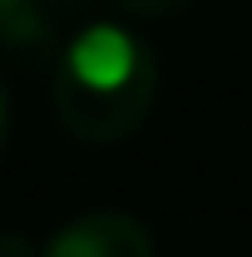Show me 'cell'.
<instances>
[{
    "label": "cell",
    "mask_w": 252,
    "mask_h": 257,
    "mask_svg": "<svg viewBox=\"0 0 252 257\" xmlns=\"http://www.w3.org/2000/svg\"><path fill=\"white\" fill-rule=\"evenodd\" d=\"M50 10H79V5H89V0H45Z\"/></svg>",
    "instance_id": "52a82bcc"
},
{
    "label": "cell",
    "mask_w": 252,
    "mask_h": 257,
    "mask_svg": "<svg viewBox=\"0 0 252 257\" xmlns=\"http://www.w3.org/2000/svg\"><path fill=\"white\" fill-rule=\"evenodd\" d=\"M40 257H158L149 223H139L134 213L119 208H94L69 218L60 232H50V242Z\"/></svg>",
    "instance_id": "7a4b0ae2"
},
{
    "label": "cell",
    "mask_w": 252,
    "mask_h": 257,
    "mask_svg": "<svg viewBox=\"0 0 252 257\" xmlns=\"http://www.w3.org/2000/svg\"><path fill=\"white\" fill-rule=\"evenodd\" d=\"M129 15H178V10H188L193 0H119Z\"/></svg>",
    "instance_id": "277c9868"
},
{
    "label": "cell",
    "mask_w": 252,
    "mask_h": 257,
    "mask_svg": "<svg viewBox=\"0 0 252 257\" xmlns=\"http://www.w3.org/2000/svg\"><path fill=\"white\" fill-rule=\"evenodd\" d=\"M158 94L154 50L119 20H94L55 55V114L79 144H124Z\"/></svg>",
    "instance_id": "6da1fadb"
},
{
    "label": "cell",
    "mask_w": 252,
    "mask_h": 257,
    "mask_svg": "<svg viewBox=\"0 0 252 257\" xmlns=\"http://www.w3.org/2000/svg\"><path fill=\"white\" fill-rule=\"evenodd\" d=\"M0 45L25 60H50L55 55L50 5L45 0H0Z\"/></svg>",
    "instance_id": "3957f363"
},
{
    "label": "cell",
    "mask_w": 252,
    "mask_h": 257,
    "mask_svg": "<svg viewBox=\"0 0 252 257\" xmlns=\"http://www.w3.org/2000/svg\"><path fill=\"white\" fill-rule=\"evenodd\" d=\"M5 139H10V99H5V84H0V154H5Z\"/></svg>",
    "instance_id": "8992f818"
},
{
    "label": "cell",
    "mask_w": 252,
    "mask_h": 257,
    "mask_svg": "<svg viewBox=\"0 0 252 257\" xmlns=\"http://www.w3.org/2000/svg\"><path fill=\"white\" fill-rule=\"evenodd\" d=\"M0 257H40V247L20 232H0Z\"/></svg>",
    "instance_id": "5b68a950"
}]
</instances>
